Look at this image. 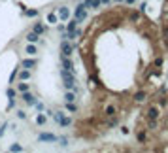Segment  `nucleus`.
<instances>
[{
  "label": "nucleus",
  "mask_w": 168,
  "mask_h": 153,
  "mask_svg": "<svg viewBox=\"0 0 168 153\" xmlns=\"http://www.w3.org/2000/svg\"><path fill=\"white\" fill-rule=\"evenodd\" d=\"M61 78H62V85H64L66 91H74L78 95V76L68 70H61Z\"/></svg>",
  "instance_id": "1"
},
{
  "label": "nucleus",
  "mask_w": 168,
  "mask_h": 153,
  "mask_svg": "<svg viewBox=\"0 0 168 153\" xmlns=\"http://www.w3.org/2000/svg\"><path fill=\"white\" fill-rule=\"evenodd\" d=\"M74 19L78 21V23H81V21L87 19V8H85V4H83V2H78V6H76V10H74Z\"/></svg>",
  "instance_id": "2"
},
{
  "label": "nucleus",
  "mask_w": 168,
  "mask_h": 153,
  "mask_svg": "<svg viewBox=\"0 0 168 153\" xmlns=\"http://www.w3.org/2000/svg\"><path fill=\"white\" fill-rule=\"evenodd\" d=\"M53 117H55V121L59 123V127H70V125H72V117H66L64 112H55Z\"/></svg>",
  "instance_id": "3"
},
{
  "label": "nucleus",
  "mask_w": 168,
  "mask_h": 153,
  "mask_svg": "<svg viewBox=\"0 0 168 153\" xmlns=\"http://www.w3.org/2000/svg\"><path fill=\"white\" fill-rule=\"evenodd\" d=\"M74 51V44L70 40H61V55L62 57H70Z\"/></svg>",
  "instance_id": "4"
},
{
  "label": "nucleus",
  "mask_w": 168,
  "mask_h": 153,
  "mask_svg": "<svg viewBox=\"0 0 168 153\" xmlns=\"http://www.w3.org/2000/svg\"><path fill=\"white\" fill-rule=\"evenodd\" d=\"M61 66H62V70H68V72L76 74L74 62H72V59H70V57H62V55H61Z\"/></svg>",
  "instance_id": "5"
},
{
  "label": "nucleus",
  "mask_w": 168,
  "mask_h": 153,
  "mask_svg": "<svg viewBox=\"0 0 168 153\" xmlns=\"http://www.w3.org/2000/svg\"><path fill=\"white\" fill-rule=\"evenodd\" d=\"M55 11H57V15H59L61 21H68L70 19V10L66 8V6H61V8H57Z\"/></svg>",
  "instance_id": "6"
},
{
  "label": "nucleus",
  "mask_w": 168,
  "mask_h": 153,
  "mask_svg": "<svg viewBox=\"0 0 168 153\" xmlns=\"http://www.w3.org/2000/svg\"><path fill=\"white\" fill-rule=\"evenodd\" d=\"M38 140H40V142H59V136H55V134H51V133H42V134L38 136Z\"/></svg>",
  "instance_id": "7"
},
{
  "label": "nucleus",
  "mask_w": 168,
  "mask_h": 153,
  "mask_svg": "<svg viewBox=\"0 0 168 153\" xmlns=\"http://www.w3.org/2000/svg\"><path fill=\"white\" fill-rule=\"evenodd\" d=\"M23 95V100H25V104H29V106H34L38 100H36V96H34L30 91H26V93H21Z\"/></svg>",
  "instance_id": "8"
},
{
  "label": "nucleus",
  "mask_w": 168,
  "mask_h": 153,
  "mask_svg": "<svg viewBox=\"0 0 168 153\" xmlns=\"http://www.w3.org/2000/svg\"><path fill=\"white\" fill-rule=\"evenodd\" d=\"M132 98H134V102H136V104H142V102L148 100V93H145V91H136Z\"/></svg>",
  "instance_id": "9"
},
{
  "label": "nucleus",
  "mask_w": 168,
  "mask_h": 153,
  "mask_svg": "<svg viewBox=\"0 0 168 153\" xmlns=\"http://www.w3.org/2000/svg\"><path fill=\"white\" fill-rule=\"evenodd\" d=\"M159 115H160V110L157 106H149L148 108V119H159Z\"/></svg>",
  "instance_id": "10"
},
{
  "label": "nucleus",
  "mask_w": 168,
  "mask_h": 153,
  "mask_svg": "<svg viewBox=\"0 0 168 153\" xmlns=\"http://www.w3.org/2000/svg\"><path fill=\"white\" fill-rule=\"evenodd\" d=\"M26 42H29V44H36V42H40V34L34 32V30L26 32Z\"/></svg>",
  "instance_id": "11"
},
{
  "label": "nucleus",
  "mask_w": 168,
  "mask_h": 153,
  "mask_svg": "<svg viewBox=\"0 0 168 153\" xmlns=\"http://www.w3.org/2000/svg\"><path fill=\"white\" fill-rule=\"evenodd\" d=\"M104 115H106V117H114V115H117V108L114 106V104H108V106L104 108Z\"/></svg>",
  "instance_id": "12"
},
{
  "label": "nucleus",
  "mask_w": 168,
  "mask_h": 153,
  "mask_svg": "<svg viewBox=\"0 0 168 153\" xmlns=\"http://www.w3.org/2000/svg\"><path fill=\"white\" fill-rule=\"evenodd\" d=\"M17 76H19V80H21V81H29V80H30V76H32V70H26V68H25V70H19Z\"/></svg>",
  "instance_id": "13"
},
{
  "label": "nucleus",
  "mask_w": 168,
  "mask_h": 153,
  "mask_svg": "<svg viewBox=\"0 0 168 153\" xmlns=\"http://www.w3.org/2000/svg\"><path fill=\"white\" fill-rule=\"evenodd\" d=\"M21 64H23V68H26V70H32V68H36L38 62H36V59H25Z\"/></svg>",
  "instance_id": "14"
},
{
  "label": "nucleus",
  "mask_w": 168,
  "mask_h": 153,
  "mask_svg": "<svg viewBox=\"0 0 168 153\" xmlns=\"http://www.w3.org/2000/svg\"><path fill=\"white\" fill-rule=\"evenodd\" d=\"M32 30H34V32H38L40 36H42V34H45V32H47V27H45V25H42V23H34V25H32Z\"/></svg>",
  "instance_id": "15"
},
{
  "label": "nucleus",
  "mask_w": 168,
  "mask_h": 153,
  "mask_svg": "<svg viewBox=\"0 0 168 153\" xmlns=\"http://www.w3.org/2000/svg\"><path fill=\"white\" fill-rule=\"evenodd\" d=\"M66 23H68V25H66V32H72V30H76V29H78V25H79L76 19H70V21H66Z\"/></svg>",
  "instance_id": "16"
},
{
  "label": "nucleus",
  "mask_w": 168,
  "mask_h": 153,
  "mask_svg": "<svg viewBox=\"0 0 168 153\" xmlns=\"http://www.w3.org/2000/svg\"><path fill=\"white\" fill-rule=\"evenodd\" d=\"M26 91H30V85H29L26 81L17 83V93H26Z\"/></svg>",
  "instance_id": "17"
},
{
  "label": "nucleus",
  "mask_w": 168,
  "mask_h": 153,
  "mask_svg": "<svg viewBox=\"0 0 168 153\" xmlns=\"http://www.w3.org/2000/svg\"><path fill=\"white\" fill-rule=\"evenodd\" d=\"M62 100H64V102H74L76 100V93L74 91H66L64 96H62Z\"/></svg>",
  "instance_id": "18"
},
{
  "label": "nucleus",
  "mask_w": 168,
  "mask_h": 153,
  "mask_svg": "<svg viewBox=\"0 0 168 153\" xmlns=\"http://www.w3.org/2000/svg\"><path fill=\"white\" fill-rule=\"evenodd\" d=\"M25 53H29L30 57H34V55L38 53V49H36V44H29V45H26V51H25Z\"/></svg>",
  "instance_id": "19"
},
{
  "label": "nucleus",
  "mask_w": 168,
  "mask_h": 153,
  "mask_svg": "<svg viewBox=\"0 0 168 153\" xmlns=\"http://www.w3.org/2000/svg\"><path fill=\"white\" fill-rule=\"evenodd\" d=\"M57 21H59V15H57V11H51L49 13V15H47V23H57Z\"/></svg>",
  "instance_id": "20"
},
{
  "label": "nucleus",
  "mask_w": 168,
  "mask_h": 153,
  "mask_svg": "<svg viewBox=\"0 0 168 153\" xmlns=\"http://www.w3.org/2000/svg\"><path fill=\"white\" fill-rule=\"evenodd\" d=\"M64 108L68 110V112H72V114H76V112H78V106H76L74 102H64Z\"/></svg>",
  "instance_id": "21"
},
{
  "label": "nucleus",
  "mask_w": 168,
  "mask_h": 153,
  "mask_svg": "<svg viewBox=\"0 0 168 153\" xmlns=\"http://www.w3.org/2000/svg\"><path fill=\"white\" fill-rule=\"evenodd\" d=\"M36 123H38V125H45V123H47V114H40V115L36 117Z\"/></svg>",
  "instance_id": "22"
},
{
  "label": "nucleus",
  "mask_w": 168,
  "mask_h": 153,
  "mask_svg": "<svg viewBox=\"0 0 168 153\" xmlns=\"http://www.w3.org/2000/svg\"><path fill=\"white\" fill-rule=\"evenodd\" d=\"M136 140L138 142H145V140H148V136H145V133H144V130H140V133H136Z\"/></svg>",
  "instance_id": "23"
},
{
  "label": "nucleus",
  "mask_w": 168,
  "mask_h": 153,
  "mask_svg": "<svg viewBox=\"0 0 168 153\" xmlns=\"http://www.w3.org/2000/svg\"><path fill=\"white\" fill-rule=\"evenodd\" d=\"M26 17H38V10H23Z\"/></svg>",
  "instance_id": "24"
},
{
  "label": "nucleus",
  "mask_w": 168,
  "mask_h": 153,
  "mask_svg": "<svg viewBox=\"0 0 168 153\" xmlns=\"http://www.w3.org/2000/svg\"><path fill=\"white\" fill-rule=\"evenodd\" d=\"M129 17H130L132 23H136V21H140V11H136V10H134V11H130V15H129Z\"/></svg>",
  "instance_id": "25"
},
{
  "label": "nucleus",
  "mask_w": 168,
  "mask_h": 153,
  "mask_svg": "<svg viewBox=\"0 0 168 153\" xmlns=\"http://www.w3.org/2000/svg\"><path fill=\"white\" fill-rule=\"evenodd\" d=\"M6 95H8V98H10V100H15L17 91H15V89H8V91H6Z\"/></svg>",
  "instance_id": "26"
},
{
  "label": "nucleus",
  "mask_w": 168,
  "mask_h": 153,
  "mask_svg": "<svg viewBox=\"0 0 168 153\" xmlns=\"http://www.w3.org/2000/svg\"><path fill=\"white\" fill-rule=\"evenodd\" d=\"M100 6H102L100 0H93V2H91V8H89V10H98Z\"/></svg>",
  "instance_id": "27"
},
{
  "label": "nucleus",
  "mask_w": 168,
  "mask_h": 153,
  "mask_svg": "<svg viewBox=\"0 0 168 153\" xmlns=\"http://www.w3.org/2000/svg\"><path fill=\"white\" fill-rule=\"evenodd\" d=\"M108 125V129H111V127H115V125H117V117L114 115V117H110V121L106 123Z\"/></svg>",
  "instance_id": "28"
},
{
  "label": "nucleus",
  "mask_w": 168,
  "mask_h": 153,
  "mask_svg": "<svg viewBox=\"0 0 168 153\" xmlns=\"http://www.w3.org/2000/svg\"><path fill=\"white\" fill-rule=\"evenodd\" d=\"M159 106H160V108H166V106H168V98L160 96V98H159Z\"/></svg>",
  "instance_id": "29"
},
{
  "label": "nucleus",
  "mask_w": 168,
  "mask_h": 153,
  "mask_svg": "<svg viewBox=\"0 0 168 153\" xmlns=\"http://www.w3.org/2000/svg\"><path fill=\"white\" fill-rule=\"evenodd\" d=\"M17 117H19V119H26V112H23V110H17Z\"/></svg>",
  "instance_id": "30"
},
{
  "label": "nucleus",
  "mask_w": 168,
  "mask_h": 153,
  "mask_svg": "<svg viewBox=\"0 0 168 153\" xmlns=\"http://www.w3.org/2000/svg\"><path fill=\"white\" fill-rule=\"evenodd\" d=\"M153 64H155L157 68H159V66H163V57H157L155 61H153Z\"/></svg>",
  "instance_id": "31"
},
{
  "label": "nucleus",
  "mask_w": 168,
  "mask_h": 153,
  "mask_svg": "<svg viewBox=\"0 0 168 153\" xmlns=\"http://www.w3.org/2000/svg\"><path fill=\"white\" fill-rule=\"evenodd\" d=\"M59 142H61L62 148H64V145H68V138H66V136H61V138H59Z\"/></svg>",
  "instance_id": "32"
},
{
  "label": "nucleus",
  "mask_w": 168,
  "mask_h": 153,
  "mask_svg": "<svg viewBox=\"0 0 168 153\" xmlns=\"http://www.w3.org/2000/svg\"><path fill=\"white\" fill-rule=\"evenodd\" d=\"M10 151H23V148H21L19 144H13L11 148H10Z\"/></svg>",
  "instance_id": "33"
},
{
  "label": "nucleus",
  "mask_w": 168,
  "mask_h": 153,
  "mask_svg": "<svg viewBox=\"0 0 168 153\" xmlns=\"http://www.w3.org/2000/svg\"><path fill=\"white\" fill-rule=\"evenodd\" d=\"M6 127H8V123H2V127H0V138L6 134Z\"/></svg>",
  "instance_id": "34"
},
{
  "label": "nucleus",
  "mask_w": 168,
  "mask_h": 153,
  "mask_svg": "<svg viewBox=\"0 0 168 153\" xmlns=\"http://www.w3.org/2000/svg\"><path fill=\"white\" fill-rule=\"evenodd\" d=\"M145 8H148V4L142 2V4H140V8H138V11H140V13H144V11H145Z\"/></svg>",
  "instance_id": "35"
},
{
  "label": "nucleus",
  "mask_w": 168,
  "mask_h": 153,
  "mask_svg": "<svg viewBox=\"0 0 168 153\" xmlns=\"http://www.w3.org/2000/svg\"><path fill=\"white\" fill-rule=\"evenodd\" d=\"M163 36H164V38H168V23L163 27Z\"/></svg>",
  "instance_id": "36"
},
{
  "label": "nucleus",
  "mask_w": 168,
  "mask_h": 153,
  "mask_svg": "<svg viewBox=\"0 0 168 153\" xmlns=\"http://www.w3.org/2000/svg\"><path fill=\"white\" fill-rule=\"evenodd\" d=\"M57 30L59 32H66V27L64 25H57Z\"/></svg>",
  "instance_id": "37"
},
{
  "label": "nucleus",
  "mask_w": 168,
  "mask_h": 153,
  "mask_svg": "<svg viewBox=\"0 0 168 153\" xmlns=\"http://www.w3.org/2000/svg\"><path fill=\"white\" fill-rule=\"evenodd\" d=\"M45 114H47V117H53L55 112H53V110H45Z\"/></svg>",
  "instance_id": "38"
},
{
  "label": "nucleus",
  "mask_w": 168,
  "mask_h": 153,
  "mask_svg": "<svg viewBox=\"0 0 168 153\" xmlns=\"http://www.w3.org/2000/svg\"><path fill=\"white\" fill-rule=\"evenodd\" d=\"M100 2H102V4H104V6H108V4H110V2H111V0H100Z\"/></svg>",
  "instance_id": "39"
},
{
  "label": "nucleus",
  "mask_w": 168,
  "mask_h": 153,
  "mask_svg": "<svg viewBox=\"0 0 168 153\" xmlns=\"http://www.w3.org/2000/svg\"><path fill=\"white\" fill-rule=\"evenodd\" d=\"M125 2H127V4H134L136 0H125Z\"/></svg>",
  "instance_id": "40"
},
{
  "label": "nucleus",
  "mask_w": 168,
  "mask_h": 153,
  "mask_svg": "<svg viewBox=\"0 0 168 153\" xmlns=\"http://www.w3.org/2000/svg\"><path fill=\"white\" fill-rule=\"evenodd\" d=\"M115 2H119V4H121V2H125V0H115Z\"/></svg>",
  "instance_id": "41"
},
{
  "label": "nucleus",
  "mask_w": 168,
  "mask_h": 153,
  "mask_svg": "<svg viewBox=\"0 0 168 153\" xmlns=\"http://www.w3.org/2000/svg\"><path fill=\"white\" fill-rule=\"evenodd\" d=\"M78 2H83V0H78Z\"/></svg>",
  "instance_id": "42"
}]
</instances>
